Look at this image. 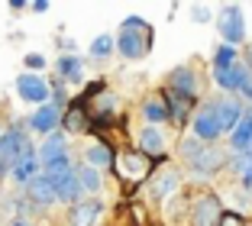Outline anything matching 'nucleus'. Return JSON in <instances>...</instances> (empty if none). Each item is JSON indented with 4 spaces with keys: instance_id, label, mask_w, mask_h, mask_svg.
<instances>
[{
    "instance_id": "1",
    "label": "nucleus",
    "mask_w": 252,
    "mask_h": 226,
    "mask_svg": "<svg viewBox=\"0 0 252 226\" xmlns=\"http://www.w3.org/2000/svg\"><path fill=\"white\" fill-rule=\"evenodd\" d=\"M156 45V30L152 23H146L142 16H126L120 23V36H117V52L126 62H139L146 59Z\"/></svg>"
},
{
    "instance_id": "2",
    "label": "nucleus",
    "mask_w": 252,
    "mask_h": 226,
    "mask_svg": "<svg viewBox=\"0 0 252 226\" xmlns=\"http://www.w3.org/2000/svg\"><path fill=\"white\" fill-rule=\"evenodd\" d=\"M152 161L149 155L142 152H133V149H123V152L113 155V165H117V175L123 178V184H139L152 175Z\"/></svg>"
},
{
    "instance_id": "3",
    "label": "nucleus",
    "mask_w": 252,
    "mask_h": 226,
    "mask_svg": "<svg viewBox=\"0 0 252 226\" xmlns=\"http://www.w3.org/2000/svg\"><path fill=\"white\" fill-rule=\"evenodd\" d=\"M217 32L223 36V45H233V49L246 39V23H243V7L239 3H223L220 7Z\"/></svg>"
},
{
    "instance_id": "4",
    "label": "nucleus",
    "mask_w": 252,
    "mask_h": 226,
    "mask_svg": "<svg viewBox=\"0 0 252 226\" xmlns=\"http://www.w3.org/2000/svg\"><path fill=\"white\" fill-rule=\"evenodd\" d=\"M226 165H230V155L223 152V149H214V146H204L197 155L188 159V168H191L194 178H214L217 171H223Z\"/></svg>"
},
{
    "instance_id": "5",
    "label": "nucleus",
    "mask_w": 252,
    "mask_h": 226,
    "mask_svg": "<svg viewBox=\"0 0 252 226\" xmlns=\"http://www.w3.org/2000/svg\"><path fill=\"white\" fill-rule=\"evenodd\" d=\"M181 168L178 165H165L162 171H156L152 175V181H149V200H168L171 194H178L181 191Z\"/></svg>"
},
{
    "instance_id": "6",
    "label": "nucleus",
    "mask_w": 252,
    "mask_h": 226,
    "mask_svg": "<svg viewBox=\"0 0 252 226\" xmlns=\"http://www.w3.org/2000/svg\"><path fill=\"white\" fill-rule=\"evenodd\" d=\"M223 220V204L217 194H200L191 204V226H217Z\"/></svg>"
},
{
    "instance_id": "7",
    "label": "nucleus",
    "mask_w": 252,
    "mask_h": 226,
    "mask_svg": "<svg viewBox=\"0 0 252 226\" xmlns=\"http://www.w3.org/2000/svg\"><path fill=\"white\" fill-rule=\"evenodd\" d=\"M191 129H194V139H200V142H214V139L223 136L220 123H217V113H214V103H204V107L194 110Z\"/></svg>"
},
{
    "instance_id": "8",
    "label": "nucleus",
    "mask_w": 252,
    "mask_h": 226,
    "mask_svg": "<svg viewBox=\"0 0 252 226\" xmlns=\"http://www.w3.org/2000/svg\"><path fill=\"white\" fill-rule=\"evenodd\" d=\"M214 81H217V88H223V91H230V94H243V88L252 81V71L243 65V62H236V65H230V68H214Z\"/></svg>"
},
{
    "instance_id": "9",
    "label": "nucleus",
    "mask_w": 252,
    "mask_h": 226,
    "mask_svg": "<svg viewBox=\"0 0 252 226\" xmlns=\"http://www.w3.org/2000/svg\"><path fill=\"white\" fill-rule=\"evenodd\" d=\"M214 113H217V123H220V132H233L243 120L246 107L236 97H220V100H214Z\"/></svg>"
},
{
    "instance_id": "10",
    "label": "nucleus",
    "mask_w": 252,
    "mask_h": 226,
    "mask_svg": "<svg viewBox=\"0 0 252 226\" xmlns=\"http://www.w3.org/2000/svg\"><path fill=\"white\" fill-rule=\"evenodd\" d=\"M16 94H20L23 103H39L42 107V100L49 97V84L39 74H20L16 78Z\"/></svg>"
},
{
    "instance_id": "11",
    "label": "nucleus",
    "mask_w": 252,
    "mask_h": 226,
    "mask_svg": "<svg viewBox=\"0 0 252 226\" xmlns=\"http://www.w3.org/2000/svg\"><path fill=\"white\" fill-rule=\"evenodd\" d=\"M62 126V110L55 107V103H42V107L36 110L30 117V129L42 132V136H52V132H59Z\"/></svg>"
},
{
    "instance_id": "12",
    "label": "nucleus",
    "mask_w": 252,
    "mask_h": 226,
    "mask_svg": "<svg viewBox=\"0 0 252 226\" xmlns=\"http://www.w3.org/2000/svg\"><path fill=\"white\" fill-rule=\"evenodd\" d=\"M26 197H30L32 204H36V210H42V207H52L59 197H55V188H52V181L39 171L36 178H32L30 184H26Z\"/></svg>"
},
{
    "instance_id": "13",
    "label": "nucleus",
    "mask_w": 252,
    "mask_h": 226,
    "mask_svg": "<svg viewBox=\"0 0 252 226\" xmlns=\"http://www.w3.org/2000/svg\"><path fill=\"white\" fill-rule=\"evenodd\" d=\"M104 213L100 200H78V204L68 210V226H94Z\"/></svg>"
},
{
    "instance_id": "14",
    "label": "nucleus",
    "mask_w": 252,
    "mask_h": 226,
    "mask_svg": "<svg viewBox=\"0 0 252 226\" xmlns=\"http://www.w3.org/2000/svg\"><path fill=\"white\" fill-rule=\"evenodd\" d=\"M168 91H171V94H181V97H191V100H194V94H197V78H194L191 68H188V65L175 68V71L168 74Z\"/></svg>"
},
{
    "instance_id": "15",
    "label": "nucleus",
    "mask_w": 252,
    "mask_h": 226,
    "mask_svg": "<svg viewBox=\"0 0 252 226\" xmlns=\"http://www.w3.org/2000/svg\"><path fill=\"white\" fill-rule=\"evenodd\" d=\"M139 152L149 159H165V136L158 126H142L139 129Z\"/></svg>"
},
{
    "instance_id": "16",
    "label": "nucleus",
    "mask_w": 252,
    "mask_h": 226,
    "mask_svg": "<svg viewBox=\"0 0 252 226\" xmlns=\"http://www.w3.org/2000/svg\"><path fill=\"white\" fill-rule=\"evenodd\" d=\"M65 155H68V142H65V136H62V132H52V136H45V139H42V146L36 149L39 165H49V161L65 159Z\"/></svg>"
},
{
    "instance_id": "17",
    "label": "nucleus",
    "mask_w": 252,
    "mask_h": 226,
    "mask_svg": "<svg viewBox=\"0 0 252 226\" xmlns=\"http://www.w3.org/2000/svg\"><path fill=\"white\" fill-rule=\"evenodd\" d=\"M84 165L97 168V171H104V168L113 165V149L107 146L104 139H94L88 149H84Z\"/></svg>"
},
{
    "instance_id": "18",
    "label": "nucleus",
    "mask_w": 252,
    "mask_h": 226,
    "mask_svg": "<svg viewBox=\"0 0 252 226\" xmlns=\"http://www.w3.org/2000/svg\"><path fill=\"white\" fill-rule=\"evenodd\" d=\"M55 71H59V78L65 81V84H81L84 81V62L68 52V55H62V59L55 62Z\"/></svg>"
},
{
    "instance_id": "19",
    "label": "nucleus",
    "mask_w": 252,
    "mask_h": 226,
    "mask_svg": "<svg viewBox=\"0 0 252 226\" xmlns=\"http://www.w3.org/2000/svg\"><path fill=\"white\" fill-rule=\"evenodd\" d=\"M162 97H165V103H168V120L185 126L188 117H191V110H194V100L191 97H181V94H171V91H165Z\"/></svg>"
},
{
    "instance_id": "20",
    "label": "nucleus",
    "mask_w": 252,
    "mask_h": 226,
    "mask_svg": "<svg viewBox=\"0 0 252 226\" xmlns=\"http://www.w3.org/2000/svg\"><path fill=\"white\" fill-rule=\"evenodd\" d=\"M62 126H65L71 136H81V132H88V129H91L88 107H84V103H78V107H68L65 113H62Z\"/></svg>"
},
{
    "instance_id": "21",
    "label": "nucleus",
    "mask_w": 252,
    "mask_h": 226,
    "mask_svg": "<svg viewBox=\"0 0 252 226\" xmlns=\"http://www.w3.org/2000/svg\"><path fill=\"white\" fill-rule=\"evenodd\" d=\"M142 117H146L149 126H162V123H168V103H165V97H162V94L146 97V100H142Z\"/></svg>"
},
{
    "instance_id": "22",
    "label": "nucleus",
    "mask_w": 252,
    "mask_h": 226,
    "mask_svg": "<svg viewBox=\"0 0 252 226\" xmlns=\"http://www.w3.org/2000/svg\"><path fill=\"white\" fill-rule=\"evenodd\" d=\"M226 168H233V171H236V178H239V184H243V191L249 194V191H252V149L230 155V165H226Z\"/></svg>"
},
{
    "instance_id": "23",
    "label": "nucleus",
    "mask_w": 252,
    "mask_h": 226,
    "mask_svg": "<svg viewBox=\"0 0 252 226\" xmlns=\"http://www.w3.org/2000/svg\"><path fill=\"white\" fill-rule=\"evenodd\" d=\"M230 146L236 149V152H246V149H252V110H246L243 120H239V126L230 132Z\"/></svg>"
},
{
    "instance_id": "24",
    "label": "nucleus",
    "mask_w": 252,
    "mask_h": 226,
    "mask_svg": "<svg viewBox=\"0 0 252 226\" xmlns=\"http://www.w3.org/2000/svg\"><path fill=\"white\" fill-rule=\"evenodd\" d=\"M52 188H55V197H59L62 204H71L74 207V204H78V197H81V181H78L74 171L68 178H62V181H55Z\"/></svg>"
},
{
    "instance_id": "25",
    "label": "nucleus",
    "mask_w": 252,
    "mask_h": 226,
    "mask_svg": "<svg viewBox=\"0 0 252 226\" xmlns=\"http://www.w3.org/2000/svg\"><path fill=\"white\" fill-rule=\"evenodd\" d=\"M39 175V159H30V161H16L13 168H10V178H13L16 184H30L32 178Z\"/></svg>"
},
{
    "instance_id": "26",
    "label": "nucleus",
    "mask_w": 252,
    "mask_h": 226,
    "mask_svg": "<svg viewBox=\"0 0 252 226\" xmlns=\"http://www.w3.org/2000/svg\"><path fill=\"white\" fill-rule=\"evenodd\" d=\"M74 175H78V181H81V191H100V184H104L100 171H97V168H91V165L74 168Z\"/></svg>"
},
{
    "instance_id": "27",
    "label": "nucleus",
    "mask_w": 252,
    "mask_h": 226,
    "mask_svg": "<svg viewBox=\"0 0 252 226\" xmlns=\"http://www.w3.org/2000/svg\"><path fill=\"white\" fill-rule=\"evenodd\" d=\"M113 52H117V39L107 36V32H100V36L91 42V55H94V59H110Z\"/></svg>"
},
{
    "instance_id": "28",
    "label": "nucleus",
    "mask_w": 252,
    "mask_h": 226,
    "mask_svg": "<svg viewBox=\"0 0 252 226\" xmlns=\"http://www.w3.org/2000/svg\"><path fill=\"white\" fill-rule=\"evenodd\" d=\"M236 62H239V49H233V45H220L214 52V68H230Z\"/></svg>"
},
{
    "instance_id": "29",
    "label": "nucleus",
    "mask_w": 252,
    "mask_h": 226,
    "mask_svg": "<svg viewBox=\"0 0 252 226\" xmlns=\"http://www.w3.org/2000/svg\"><path fill=\"white\" fill-rule=\"evenodd\" d=\"M94 107H97V113H100V120H107V117L113 113V110H117V97L107 94V91H100V97H97Z\"/></svg>"
},
{
    "instance_id": "30",
    "label": "nucleus",
    "mask_w": 252,
    "mask_h": 226,
    "mask_svg": "<svg viewBox=\"0 0 252 226\" xmlns=\"http://www.w3.org/2000/svg\"><path fill=\"white\" fill-rule=\"evenodd\" d=\"M191 20L194 23H207L210 20V7H204V3H191Z\"/></svg>"
},
{
    "instance_id": "31",
    "label": "nucleus",
    "mask_w": 252,
    "mask_h": 226,
    "mask_svg": "<svg viewBox=\"0 0 252 226\" xmlns=\"http://www.w3.org/2000/svg\"><path fill=\"white\" fill-rule=\"evenodd\" d=\"M217 226H246V223H243V217H239V213H223V220Z\"/></svg>"
},
{
    "instance_id": "32",
    "label": "nucleus",
    "mask_w": 252,
    "mask_h": 226,
    "mask_svg": "<svg viewBox=\"0 0 252 226\" xmlns=\"http://www.w3.org/2000/svg\"><path fill=\"white\" fill-rule=\"evenodd\" d=\"M26 65H30V68H45V59L32 52V55H26Z\"/></svg>"
},
{
    "instance_id": "33",
    "label": "nucleus",
    "mask_w": 252,
    "mask_h": 226,
    "mask_svg": "<svg viewBox=\"0 0 252 226\" xmlns=\"http://www.w3.org/2000/svg\"><path fill=\"white\" fill-rule=\"evenodd\" d=\"M243 65L252 71V45H246V55H243Z\"/></svg>"
},
{
    "instance_id": "34",
    "label": "nucleus",
    "mask_w": 252,
    "mask_h": 226,
    "mask_svg": "<svg viewBox=\"0 0 252 226\" xmlns=\"http://www.w3.org/2000/svg\"><path fill=\"white\" fill-rule=\"evenodd\" d=\"M26 7H30L26 0H13V3H10V10H16V13H20V10H26Z\"/></svg>"
},
{
    "instance_id": "35",
    "label": "nucleus",
    "mask_w": 252,
    "mask_h": 226,
    "mask_svg": "<svg viewBox=\"0 0 252 226\" xmlns=\"http://www.w3.org/2000/svg\"><path fill=\"white\" fill-rule=\"evenodd\" d=\"M30 10H36V13H45V10H49V3H30Z\"/></svg>"
},
{
    "instance_id": "36",
    "label": "nucleus",
    "mask_w": 252,
    "mask_h": 226,
    "mask_svg": "<svg viewBox=\"0 0 252 226\" xmlns=\"http://www.w3.org/2000/svg\"><path fill=\"white\" fill-rule=\"evenodd\" d=\"M243 94H246V97H249V100H252V81H249V84H246V88H243Z\"/></svg>"
},
{
    "instance_id": "37",
    "label": "nucleus",
    "mask_w": 252,
    "mask_h": 226,
    "mask_svg": "<svg viewBox=\"0 0 252 226\" xmlns=\"http://www.w3.org/2000/svg\"><path fill=\"white\" fill-rule=\"evenodd\" d=\"M13 226H30V220H13Z\"/></svg>"
}]
</instances>
